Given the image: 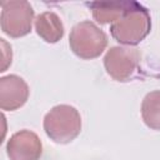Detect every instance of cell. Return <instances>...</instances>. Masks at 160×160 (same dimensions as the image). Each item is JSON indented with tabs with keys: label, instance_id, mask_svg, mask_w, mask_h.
Wrapping results in <instances>:
<instances>
[{
	"label": "cell",
	"instance_id": "5",
	"mask_svg": "<svg viewBox=\"0 0 160 160\" xmlns=\"http://www.w3.org/2000/svg\"><path fill=\"white\" fill-rule=\"evenodd\" d=\"M0 20L1 30L6 35L20 38L30 32L34 10L28 1H2Z\"/></svg>",
	"mask_w": 160,
	"mask_h": 160
},
{
	"label": "cell",
	"instance_id": "2",
	"mask_svg": "<svg viewBox=\"0 0 160 160\" xmlns=\"http://www.w3.org/2000/svg\"><path fill=\"white\" fill-rule=\"evenodd\" d=\"M44 130L52 141L68 144L80 134V114L74 106L64 104L56 105L45 115Z\"/></svg>",
	"mask_w": 160,
	"mask_h": 160
},
{
	"label": "cell",
	"instance_id": "6",
	"mask_svg": "<svg viewBox=\"0 0 160 160\" xmlns=\"http://www.w3.org/2000/svg\"><path fill=\"white\" fill-rule=\"evenodd\" d=\"M6 151L10 160H39L42 152V145L35 132L20 130L9 139Z\"/></svg>",
	"mask_w": 160,
	"mask_h": 160
},
{
	"label": "cell",
	"instance_id": "1",
	"mask_svg": "<svg viewBox=\"0 0 160 160\" xmlns=\"http://www.w3.org/2000/svg\"><path fill=\"white\" fill-rule=\"evenodd\" d=\"M150 15L145 8L136 2H129L124 15L112 22L110 31L112 38L124 45H136L150 31Z\"/></svg>",
	"mask_w": 160,
	"mask_h": 160
},
{
	"label": "cell",
	"instance_id": "11",
	"mask_svg": "<svg viewBox=\"0 0 160 160\" xmlns=\"http://www.w3.org/2000/svg\"><path fill=\"white\" fill-rule=\"evenodd\" d=\"M0 40H1V46H2V65H1L0 71H5L6 68L11 64L12 54H11V46H9L4 39H0Z\"/></svg>",
	"mask_w": 160,
	"mask_h": 160
},
{
	"label": "cell",
	"instance_id": "8",
	"mask_svg": "<svg viewBox=\"0 0 160 160\" xmlns=\"http://www.w3.org/2000/svg\"><path fill=\"white\" fill-rule=\"evenodd\" d=\"M35 30L42 40L51 44L58 42L64 35V25L60 18L51 11H45L36 18Z\"/></svg>",
	"mask_w": 160,
	"mask_h": 160
},
{
	"label": "cell",
	"instance_id": "10",
	"mask_svg": "<svg viewBox=\"0 0 160 160\" xmlns=\"http://www.w3.org/2000/svg\"><path fill=\"white\" fill-rule=\"evenodd\" d=\"M141 116L146 126L160 130V90L146 94L141 104Z\"/></svg>",
	"mask_w": 160,
	"mask_h": 160
},
{
	"label": "cell",
	"instance_id": "3",
	"mask_svg": "<svg viewBox=\"0 0 160 160\" xmlns=\"http://www.w3.org/2000/svg\"><path fill=\"white\" fill-rule=\"evenodd\" d=\"M69 44L76 56L89 60L101 55L108 45V38L92 21L85 20L71 29Z\"/></svg>",
	"mask_w": 160,
	"mask_h": 160
},
{
	"label": "cell",
	"instance_id": "7",
	"mask_svg": "<svg viewBox=\"0 0 160 160\" xmlns=\"http://www.w3.org/2000/svg\"><path fill=\"white\" fill-rule=\"evenodd\" d=\"M29 98V86L18 75H8L0 79V108L2 110H16Z\"/></svg>",
	"mask_w": 160,
	"mask_h": 160
},
{
	"label": "cell",
	"instance_id": "4",
	"mask_svg": "<svg viewBox=\"0 0 160 160\" xmlns=\"http://www.w3.org/2000/svg\"><path fill=\"white\" fill-rule=\"evenodd\" d=\"M141 54L139 49L131 46H114L105 58L104 65L106 72L118 81H128L132 79L139 69Z\"/></svg>",
	"mask_w": 160,
	"mask_h": 160
},
{
	"label": "cell",
	"instance_id": "9",
	"mask_svg": "<svg viewBox=\"0 0 160 160\" xmlns=\"http://www.w3.org/2000/svg\"><path fill=\"white\" fill-rule=\"evenodd\" d=\"M92 16L100 24L115 22L126 11L129 2H92Z\"/></svg>",
	"mask_w": 160,
	"mask_h": 160
}]
</instances>
